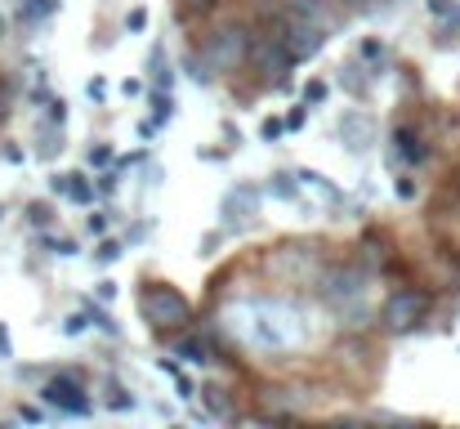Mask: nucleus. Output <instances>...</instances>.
<instances>
[{
  "label": "nucleus",
  "instance_id": "1",
  "mask_svg": "<svg viewBox=\"0 0 460 429\" xmlns=\"http://www.w3.org/2000/svg\"><path fill=\"white\" fill-rule=\"evenodd\" d=\"M219 331L260 358H282V353H305L322 335V313H313L305 299L287 295H233L215 313Z\"/></svg>",
  "mask_w": 460,
  "mask_h": 429
},
{
  "label": "nucleus",
  "instance_id": "2",
  "mask_svg": "<svg viewBox=\"0 0 460 429\" xmlns=\"http://www.w3.org/2000/svg\"><path fill=\"white\" fill-rule=\"evenodd\" d=\"M367 286H371V273H367L362 264H326L322 278H317L322 299L335 308V317H340L349 331H358V326L371 322V313H367V304H362Z\"/></svg>",
  "mask_w": 460,
  "mask_h": 429
},
{
  "label": "nucleus",
  "instance_id": "3",
  "mask_svg": "<svg viewBox=\"0 0 460 429\" xmlns=\"http://www.w3.org/2000/svg\"><path fill=\"white\" fill-rule=\"evenodd\" d=\"M139 317L148 322L153 335H179L197 322L192 304L183 299V290H174L170 282H144L139 290Z\"/></svg>",
  "mask_w": 460,
  "mask_h": 429
},
{
  "label": "nucleus",
  "instance_id": "4",
  "mask_svg": "<svg viewBox=\"0 0 460 429\" xmlns=\"http://www.w3.org/2000/svg\"><path fill=\"white\" fill-rule=\"evenodd\" d=\"M251 27L246 22H219L206 40H201V58H206V67L215 72V76H233V72H242L246 67V58H251Z\"/></svg>",
  "mask_w": 460,
  "mask_h": 429
},
{
  "label": "nucleus",
  "instance_id": "5",
  "mask_svg": "<svg viewBox=\"0 0 460 429\" xmlns=\"http://www.w3.org/2000/svg\"><path fill=\"white\" fill-rule=\"evenodd\" d=\"M246 67H251L264 85H273V90H278V85L287 81V72L296 67V58L287 54V45H282L269 27H260V31L251 36V58H246Z\"/></svg>",
  "mask_w": 460,
  "mask_h": 429
},
{
  "label": "nucleus",
  "instance_id": "6",
  "mask_svg": "<svg viewBox=\"0 0 460 429\" xmlns=\"http://www.w3.org/2000/svg\"><path fill=\"white\" fill-rule=\"evenodd\" d=\"M429 290H416V286H407V290H394L389 299H385V308H380V322H385V331H416L425 317H429Z\"/></svg>",
  "mask_w": 460,
  "mask_h": 429
},
{
  "label": "nucleus",
  "instance_id": "7",
  "mask_svg": "<svg viewBox=\"0 0 460 429\" xmlns=\"http://www.w3.org/2000/svg\"><path fill=\"white\" fill-rule=\"evenodd\" d=\"M36 394H40V403L54 407L58 416H94V403H90L81 376H49Z\"/></svg>",
  "mask_w": 460,
  "mask_h": 429
},
{
  "label": "nucleus",
  "instance_id": "8",
  "mask_svg": "<svg viewBox=\"0 0 460 429\" xmlns=\"http://www.w3.org/2000/svg\"><path fill=\"white\" fill-rule=\"evenodd\" d=\"M255 215H260V188H255V183H233V188L219 197V224H224V233L251 228Z\"/></svg>",
  "mask_w": 460,
  "mask_h": 429
},
{
  "label": "nucleus",
  "instance_id": "9",
  "mask_svg": "<svg viewBox=\"0 0 460 429\" xmlns=\"http://www.w3.org/2000/svg\"><path fill=\"white\" fill-rule=\"evenodd\" d=\"M340 139L349 152H367L371 139H376V126H371V117H362V112H344L340 117Z\"/></svg>",
  "mask_w": 460,
  "mask_h": 429
},
{
  "label": "nucleus",
  "instance_id": "10",
  "mask_svg": "<svg viewBox=\"0 0 460 429\" xmlns=\"http://www.w3.org/2000/svg\"><path fill=\"white\" fill-rule=\"evenodd\" d=\"M63 147H67V143H63V121H49V117H45V121L36 126V156H40V161H58Z\"/></svg>",
  "mask_w": 460,
  "mask_h": 429
},
{
  "label": "nucleus",
  "instance_id": "11",
  "mask_svg": "<svg viewBox=\"0 0 460 429\" xmlns=\"http://www.w3.org/2000/svg\"><path fill=\"white\" fill-rule=\"evenodd\" d=\"M174 358H188V362H215V353H210V344L188 326V331H179L174 335Z\"/></svg>",
  "mask_w": 460,
  "mask_h": 429
},
{
  "label": "nucleus",
  "instance_id": "12",
  "mask_svg": "<svg viewBox=\"0 0 460 429\" xmlns=\"http://www.w3.org/2000/svg\"><path fill=\"white\" fill-rule=\"evenodd\" d=\"M81 308H85V317H90V326H99L103 335H112V340H126V331L117 326V317L99 304V299H81Z\"/></svg>",
  "mask_w": 460,
  "mask_h": 429
},
{
  "label": "nucleus",
  "instance_id": "13",
  "mask_svg": "<svg viewBox=\"0 0 460 429\" xmlns=\"http://www.w3.org/2000/svg\"><path fill=\"white\" fill-rule=\"evenodd\" d=\"M54 9H58V0H18V9H13V18H18L22 27H36V22H45V18H54Z\"/></svg>",
  "mask_w": 460,
  "mask_h": 429
},
{
  "label": "nucleus",
  "instance_id": "14",
  "mask_svg": "<svg viewBox=\"0 0 460 429\" xmlns=\"http://www.w3.org/2000/svg\"><path fill=\"white\" fill-rule=\"evenodd\" d=\"M148 85H161V90H170L174 85V72H170V63H165V45H153V54H148Z\"/></svg>",
  "mask_w": 460,
  "mask_h": 429
},
{
  "label": "nucleus",
  "instance_id": "15",
  "mask_svg": "<svg viewBox=\"0 0 460 429\" xmlns=\"http://www.w3.org/2000/svg\"><path fill=\"white\" fill-rule=\"evenodd\" d=\"M394 143H398V156H402V161H425V156H429V147L420 143V135H416V130H407V126H402V130H394Z\"/></svg>",
  "mask_w": 460,
  "mask_h": 429
},
{
  "label": "nucleus",
  "instance_id": "16",
  "mask_svg": "<svg viewBox=\"0 0 460 429\" xmlns=\"http://www.w3.org/2000/svg\"><path fill=\"white\" fill-rule=\"evenodd\" d=\"M148 108H153V126L161 130L170 117H174V99H170V90H161V85H148Z\"/></svg>",
  "mask_w": 460,
  "mask_h": 429
},
{
  "label": "nucleus",
  "instance_id": "17",
  "mask_svg": "<svg viewBox=\"0 0 460 429\" xmlns=\"http://www.w3.org/2000/svg\"><path fill=\"white\" fill-rule=\"evenodd\" d=\"M206 407H210V416H219V421H242V416L233 412V403L224 398V389H219V385H210V389H206Z\"/></svg>",
  "mask_w": 460,
  "mask_h": 429
},
{
  "label": "nucleus",
  "instance_id": "18",
  "mask_svg": "<svg viewBox=\"0 0 460 429\" xmlns=\"http://www.w3.org/2000/svg\"><path fill=\"white\" fill-rule=\"evenodd\" d=\"M139 403H135V394L126 389V385H117V380H108V412H135Z\"/></svg>",
  "mask_w": 460,
  "mask_h": 429
},
{
  "label": "nucleus",
  "instance_id": "19",
  "mask_svg": "<svg viewBox=\"0 0 460 429\" xmlns=\"http://www.w3.org/2000/svg\"><path fill=\"white\" fill-rule=\"evenodd\" d=\"M296 174H300V179H305L308 188H317V192H322V197H331V201H335V206H340V201H344V192H340V188H335V183H331V179H322V174H313V170H296Z\"/></svg>",
  "mask_w": 460,
  "mask_h": 429
},
{
  "label": "nucleus",
  "instance_id": "20",
  "mask_svg": "<svg viewBox=\"0 0 460 429\" xmlns=\"http://www.w3.org/2000/svg\"><path fill=\"white\" fill-rule=\"evenodd\" d=\"M174 9H179V18H206L219 9V0H174Z\"/></svg>",
  "mask_w": 460,
  "mask_h": 429
},
{
  "label": "nucleus",
  "instance_id": "21",
  "mask_svg": "<svg viewBox=\"0 0 460 429\" xmlns=\"http://www.w3.org/2000/svg\"><path fill=\"white\" fill-rule=\"evenodd\" d=\"M269 192H273L278 201H296V197H300V183H296L291 174H273V183H269Z\"/></svg>",
  "mask_w": 460,
  "mask_h": 429
},
{
  "label": "nucleus",
  "instance_id": "22",
  "mask_svg": "<svg viewBox=\"0 0 460 429\" xmlns=\"http://www.w3.org/2000/svg\"><path fill=\"white\" fill-rule=\"evenodd\" d=\"M67 197L85 206V201H94V197H99V188H94V183H90L85 174H72V192H67Z\"/></svg>",
  "mask_w": 460,
  "mask_h": 429
},
{
  "label": "nucleus",
  "instance_id": "23",
  "mask_svg": "<svg viewBox=\"0 0 460 429\" xmlns=\"http://www.w3.org/2000/svg\"><path fill=\"white\" fill-rule=\"evenodd\" d=\"M27 219H31V228H49L54 224V206L49 201H31L27 206Z\"/></svg>",
  "mask_w": 460,
  "mask_h": 429
},
{
  "label": "nucleus",
  "instance_id": "24",
  "mask_svg": "<svg viewBox=\"0 0 460 429\" xmlns=\"http://www.w3.org/2000/svg\"><path fill=\"white\" fill-rule=\"evenodd\" d=\"M326 99H331V85H326L322 76L305 85V103H308V108H317V103H326Z\"/></svg>",
  "mask_w": 460,
  "mask_h": 429
},
{
  "label": "nucleus",
  "instance_id": "25",
  "mask_svg": "<svg viewBox=\"0 0 460 429\" xmlns=\"http://www.w3.org/2000/svg\"><path fill=\"white\" fill-rule=\"evenodd\" d=\"M117 183H121V170L112 165V170H103L99 179H94V188H99V197H112L117 192Z\"/></svg>",
  "mask_w": 460,
  "mask_h": 429
},
{
  "label": "nucleus",
  "instance_id": "26",
  "mask_svg": "<svg viewBox=\"0 0 460 429\" xmlns=\"http://www.w3.org/2000/svg\"><path fill=\"white\" fill-rule=\"evenodd\" d=\"M344 85H349L353 94H367V85H371V76H358V63H349V67H344Z\"/></svg>",
  "mask_w": 460,
  "mask_h": 429
},
{
  "label": "nucleus",
  "instance_id": "27",
  "mask_svg": "<svg viewBox=\"0 0 460 429\" xmlns=\"http://www.w3.org/2000/svg\"><path fill=\"white\" fill-rule=\"evenodd\" d=\"M94 260H99V264H117V260H121V242H117V237H112V242H99Z\"/></svg>",
  "mask_w": 460,
  "mask_h": 429
},
{
  "label": "nucleus",
  "instance_id": "28",
  "mask_svg": "<svg viewBox=\"0 0 460 429\" xmlns=\"http://www.w3.org/2000/svg\"><path fill=\"white\" fill-rule=\"evenodd\" d=\"M174 394H179V398H192V394H197V380L183 376V371H174Z\"/></svg>",
  "mask_w": 460,
  "mask_h": 429
},
{
  "label": "nucleus",
  "instance_id": "29",
  "mask_svg": "<svg viewBox=\"0 0 460 429\" xmlns=\"http://www.w3.org/2000/svg\"><path fill=\"white\" fill-rule=\"evenodd\" d=\"M282 121H287V130H300V126L308 121V103H300V108H291V112L282 117Z\"/></svg>",
  "mask_w": 460,
  "mask_h": 429
},
{
  "label": "nucleus",
  "instance_id": "30",
  "mask_svg": "<svg viewBox=\"0 0 460 429\" xmlns=\"http://www.w3.org/2000/svg\"><path fill=\"white\" fill-rule=\"evenodd\" d=\"M260 135H264L269 143H278L282 135H287V121H278V117H273V121H264V130H260Z\"/></svg>",
  "mask_w": 460,
  "mask_h": 429
},
{
  "label": "nucleus",
  "instance_id": "31",
  "mask_svg": "<svg viewBox=\"0 0 460 429\" xmlns=\"http://www.w3.org/2000/svg\"><path fill=\"white\" fill-rule=\"evenodd\" d=\"M126 27H130V31H144V27H148V9H130V13H126Z\"/></svg>",
  "mask_w": 460,
  "mask_h": 429
},
{
  "label": "nucleus",
  "instance_id": "32",
  "mask_svg": "<svg viewBox=\"0 0 460 429\" xmlns=\"http://www.w3.org/2000/svg\"><path fill=\"white\" fill-rule=\"evenodd\" d=\"M85 326H90V317H85V313H72V317L63 322V331H67V335H81Z\"/></svg>",
  "mask_w": 460,
  "mask_h": 429
},
{
  "label": "nucleus",
  "instance_id": "33",
  "mask_svg": "<svg viewBox=\"0 0 460 429\" xmlns=\"http://www.w3.org/2000/svg\"><path fill=\"white\" fill-rule=\"evenodd\" d=\"M429 13H438V18L452 22V18H456V4H452V0H429Z\"/></svg>",
  "mask_w": 460,
  "mask_h": 429
},
{
  "label": "nucleus",
  "instance_id": "34",
  "mask_svg": "<svg viewBox=\"0 0 460 429\" xmlns=\"http://www.w3.org/2000/svg\"><path fill=\"white\" fill-rule=\"evenodd\" d=\"M45 117H49V121H63V117H67V103H63V99H49V103H45Z\"/></svg>",
  "mask_w": 460,
  "mask_h": 429
},
{
  "label": "nucleus",
  "instance_id": "35",
  "mask_svg": "<svg viewBox=\"0 0 460 429\" xmlns=\"http://www.w3.org/2000/svg\"><path fill=\"white\" fill-rule=\"evenodd\" d=\"M45 246H49L54 255H76V246H72V242H63V237H45Z\"/></svg>",
  "mask_w": 460,
  "mask_h": 429
},
{
  "label": "nucleus",
  "instance_id": "36",
  "mask_svg": "<svg viewBox=\"0 0 460 429\" xmlns=\"http://www.w3.org/2000/svg\"><path fill=\"white\" fill-rule=\"evenodd\" d=\"M90 161H94V165H112V147H108V143H99V147L90 152Z\"/></svg>",
  "mask_w": 460,
  "mask_h": 429
},
{
  "label": "nucleus",
  "instance_id": "37",
  "mask_svg": "<svg viewBox=\"0 0 460 429\" xmlns=\"http://www.w3.org/2000/svg\"><path fill=\"white\" fill-rule=\"evenodd\" d=\"M219 242H224V233H206V237H201V255H215Z\"/></svg>",
  "mask_w": 460,
  "mask_h": 429
},
{
  "label": "nucleus",
  "instance_id": "38",
  "mask_svg": "<svg viewBox=\"0 0 460 429\" xmlns=\"http://www.w3.org/2000/svg\"><path fill=\"white\" fill-rule=\"evenodd\" d=\"M0 358H4V362L13 358V340H9V331H4V322H0Z\"/></svg>",
  "mask_w": 460,
  "mask_h": 429
},
{
  "label": "nucleus",
  "instance_id": "39",
  "mask_svg": "<svg viewBox=\"0 0 460 429\" xmlns=\"http://www.w3.org/2000/svg\"><path fill=\"white\" fill-rule=\"evenodd\" d=\"M49 188H54V192H72V174H54Z\"/></svg>",
  "mask_w": 460,
  "mask_h": 429
},
{
  "label": "nucleus",
  "instance_id": "40",
  "mask_svg": "<svg viewBox=\"0 0 460 429\" xmlns=\"http://www.w3.org/2000/svg\"><path fill=\"white\" fill-rule=\"evenodd\" d=\"M398 197H416V183L411 179H398Z\"/></svg>",
  "mask_w": 460,
  "mask_h": 429
},
{
  "label": "nucleus",
  "instance_id": "41",
  "mask_svg": "<svg viewBox=\"0 0 460 429\" xmlns=\"http://www.w3.org/2000/svg\"><path fill=\"white\" fill-rule=\"evenodd\" d=\"M90 233H108V215H94L90 219Z\"/></svg>",
  "mask_w": 460,
  "mask_h": 429
},
{
  "label": "nucleus",
  "instance_id": "42",
  "mask_svg": "<svg viewBox=\"0 0 460 429\" xmlns=\"http://www.w3.org/2000/svg\"><path fill=\"white\" fill-rule=\"evenodd\" d=\"M99 299H117V286H112V282H99Z\"/></svg>",
  "mask_w": 460,
  "mask_h": 429
},
{
  "label": "nucleus",
  "instance_id": "43",
  "mask_svg": "<svg viewBox=\"0 0 460 429\" xmlns=\"http://www.w3.org/2000/svg\"><path fill=\"white\" fill-rule=\"evenodd\" d=\"M9 112V85H0V117Z\"/></svg>",
  "mask_w": 460,
  "mask_h": 429
},
{
  "label": "nucleus",
  "instance_id": "44",
  "mask_svg": "<svg viewBox=\"0 0 460 429\" xmlns=\"http://www.w3.org/2000/svg\"><path fill=\"white\" fill-rule=\"evenodd\" d=\"M0 36H4V18H0Z\"/></svg>",
  "mask_w": 460,
  "mask_h": 429
}]
</instances>
